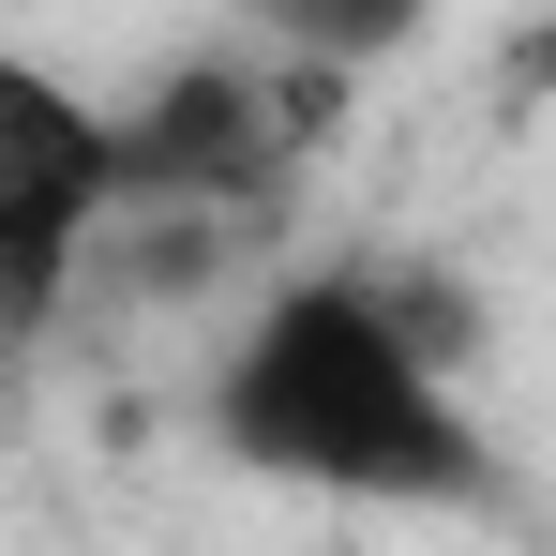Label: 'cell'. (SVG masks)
Instances as JSON below:
<instances>
[{
	"mask_svg": "<svg viewBox=\"0 0 556 556\" xmlns=\"http://www.w3.org/2000/svg\"><path fill=\"white\" fill-rule=\"evenodd\" d=\"M195 437L256 481L362 496V511H481L496 496L466 362L421 331L406 271H376V256H301L256 286L226 316V346L195 362Z\"/></svg>",
	"mask_w": 556,
	"mask_h": 556,
	"instance_id": "6da1fadb",
	"label": "cell"
},
{
	"mask_svg": "<svg viewBox=\"0 0 556 556\" xmlns=\"http://www.w3.org/2000/svg\"><path fill=\"white\" fill-rule=\"evenodd\" d=\"M271 46H301V61H331V76H362V61H406L421 46V15L437 0H241Z\"/></svg>",
	"mask_w": 556,
	"mask_h": 556,
	"instance_id": "3957f363",
	"label": "cell"
},
{
	"mask_svg": "<svg viewBox=\"0 0 556 556\" xmlns=\"http://www.w3.org/2000/svg\"><path fill=\"white\" fill-rule=\"evenodd\" d=\"M105 211H121L105 91L76 61H46L30 30H0V376L76 331V271H91Z\"/></svg>",
	"mask_w": 556,
	"mask_h": 556,
	"instance_id": "7a4b0ae2",
	"label": "cell"
}]
</instances>
